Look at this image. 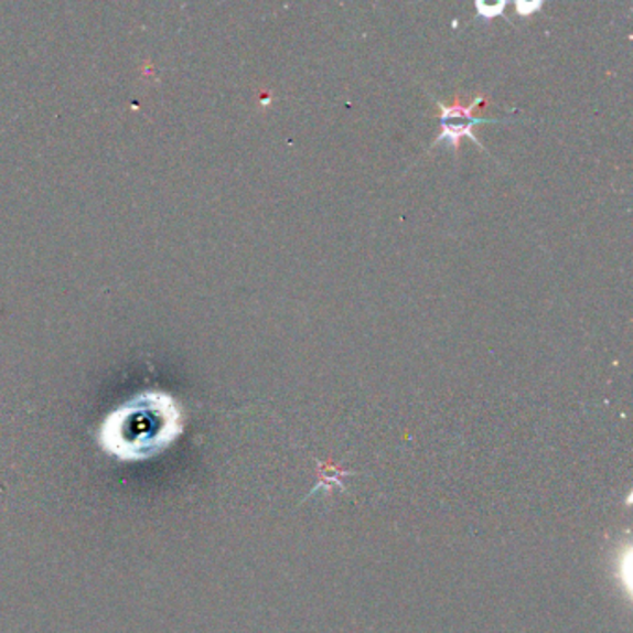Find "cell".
Listing matches in <instances>:
<instances>
[{"label": "cell", "instance_id": "obj_1", "mask_svg": "<svg viewBox=\"0 0 633 633\" xmlns=\"http://www.w3.org/2000/svg\"><path fill=\"white\" fill-rule=\"evenodd\" d=\"M181 433V415L164 394H143L119 407L100 431V442L121 459L154 455Z\"/></svg>", "mask_w": 633, "mask_h": 633}, {"label": "cell", "instance_id": "obj_2", "mask_svg": "<svg viewBox=\"0 0 633 633\" xmlns=\"http://www.w3.org/2000/svg\"><path fill=\"white\" fill-rule=\"evenodd\" d=\"M483 99L478 97L474 103H469V105H446V103H439L440 110V135L437 136L434 143H440V141H446L448 146L452 147L453 151L458 153L459 147H461V140L463 138H470L480 146L481 151H483V146H481L480 140L472 135V129L475 125L487 124L491 119L474 118L472 111L481 106Z\"/></svg>", "mask_w": 633, "mask_h": 633}, {"label": "cell", "instance_id": "obj_3", "mask_svg": "<svg viewBox=\"0 0 633 633\" xmlns=\"http://www.w3.org/2000/svg\"><path fill=\"white\" fill-rule=\"evenodd\" d=\"M505 7H507L505 2H502V4H493V7H489V4H483V2H478V4H475V8H478V15H480V18L485 19L498 18V15H502V13H504Z\"/></svg>", "mask_w": 633, "mask_h": 633}, {"label": "cell", "instance_id": "obj_4", "mask_svg": "<svg viewBox=\"0 0 633 633\" xmlns=\"http://www.w3.org/2000/svg\"><path fill=\"white\" fill-rule=\"evenodd\" d=\"M540 8H543V4H540V2H535V4H528V2H521V4H516V10H518V13H521L523 18H526V15H532V13L537 12V10H540Z\"/></svg>", "mask_w": 633, "mask_h": 633}]
</instances>
